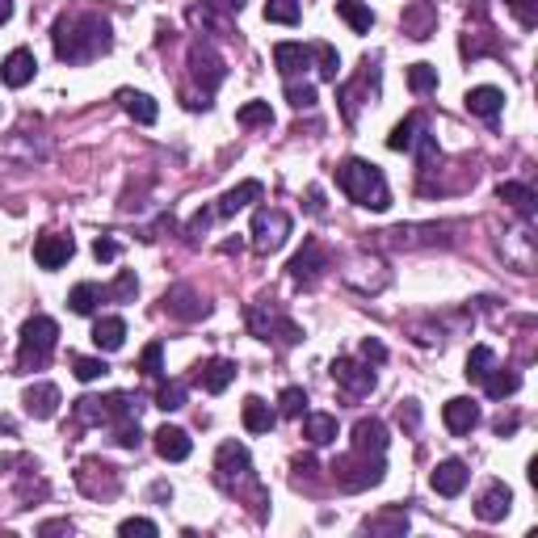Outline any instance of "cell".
<instances>
[{"instance_id":"6da1fadb","label":"cell","mask_w":538,"mask_h":538,"mask_svg":"<svg viewBox=\"0 0 538 538\" xmlns=\"http://www.w3.org/2000/svg\"><path fill=\"white\" fill-rule=\"evenodd\" d=\"M51 42H55V55H60L63 63H88L114 47V30L97 13H72V17H60V22H55Z\"/></svg>"},{"instance_id":"7a4b0ae2","label":"cell","mask_w":538,"mask_h":538,"mask_svg":"<svg viewBox=\"0 0 538 538\" xmlns=\"http://www.w3.org/2000/svg\"><path fill=\"white\" fill-rule=\"evenodd\" d=\"M337 185H341V194L349 198V202H357V207L366 210H387L392 207V190H387V177H383L370 160H341L337 164Z\"/></svg>"},{"instance_id":"3957f363","label":"cell","mask_w":538,"mask_h":538,"mask_svg":"<svg viewBox=\"0 0 538 538\" xmlns=\"http://www.w3.org/2000/svg\"><path fill=\"white\" fill-rule=\"evenodd\" d=\"M55 341H60V324L51 316H30L22 324V345H17V362L25 370H42L55 354Z\"/></svg>"},{"instance_id":"277c9868","label":"cell","mask_w":538,"mask_h":538,"mask_svg":"<svg viewBox=\"0 0 538 538\" xmlns=\"http://www.w3.org/2000/svg\"><path fill=\"white\" fill-rule=\"evenodd\" d=\"M383 476H387L383 454H375V459H370L366 450H354V454H345V459H337V463H332V479H337V488H341V492L375 488V484H383Z\"/></svg>"},{"instance_id":"5b68a950","label":"cell","mask_w":538,"mask_h":538,"mask_svg":"<svg viewBox=\"0 0 538 538\" xmlns=\"http://www.w3.org/2000/svg\"><path fill=\"white\" fill-rule=\"evenodd\" d=\"M76 421H85V425H123V421H134V400L123 392L80 395L76 400Z\"/></svg>"},{"instance_id":"8992f818","label":"cell","mask_w":538,"mask_h":538,"mask_svg":"<svg viewBox=\"0 0 538 538\" xmlns=\"http://www.w3.org/2000/svg\"><path fill=\"white\" fill-rule=\"evenodd\" d=\"M248 329H253V337L257 341H282V345H299L303 341V329L294 324V320H286L278 311V307H248Z\"/></svg>"},{"instance_id":"52a82bcc","label":"cell","mask_w":538,"mask_h":538,"mask_svg":"<svg viewBox=\"0 0 538 538\" xmlns=\"http://www.w3.org/2000/svg\"><path fill=\"white\" fill-rule=\"evenodd\" d=\"M215 479H219L227 492H240V484H257V479H253L248 446H240V441H223L219 454H215Z\"/></svg>"},{"instance_id":"ba28073f","label":"cell","mask_w":538,"mask_h":538,"mask_svg":"<svg viewBox=\"0 0 538 538\" xmlns=\"http://www.w3.org/2000/svg\"><path fill=\"white\" fill-rule=\"evenodd\" d=\"M253 248H257L261 257H269V253H278L282 245H286V236H291V215L286 210H269L261 207L257 215H253Z\"/></svg>"},{"instance_id":"9c48e42d","label":"cell","mask_w":538,"mask_h":538,"mask_svg":"<svg viewBox=\"0 0 538 538\" xmlns=\"http://www.w3.org/2000/svg\"><path fill=\"white\" fill-rule=\"evenodd\" d=\"M76 484H80V492H85V496H93V501H101V496H114V492L123 488L118 471H114L110 463H101V459H85V463H80V471H76Z\"/></svg>"},{"instance_id":"30bf717a","label":"cell","mask_w":538,"mask_h":538,"mask_svg":"<svg viewBox=\"0 0 538 538\" xmlns=\"http://www.w3.org/2000/svg\"><path fill=\"white\" fill-rule=\"evenodd\" d=\"M286 269H291V282H299V286H316V278L329 269V253H324L316 240H307L303 253H294Z\"/></svg>"},{"instance_id":"8fae6325","label":"cell","mask_w":538,"mask_h":538,"mask_svg":"<svg viewBox=\"0 0 538 538\" xmlns=\"http://www.w3.org/2000/svg\"><path fill=\"white\" fill-rule=\"evenodd\" d=\"M190 72H194V80L202 85V97H210L223 80V60L210 47H194L190 51Z\"/></svg>"},{"instance_id":"7c38bea8","label":"cell","mask_w":538,"mask_h":538,"mask_svg":"<svg viewBox=\"0 0 538 538\" xmlns=\"http://www.w3.org/2000/svg\"><path fill=\"white\" fill-rule=\"evenodd\" d=\"M332 379L341 383L349 395L375 392V370L362 366V362H354V357H337V362H332Z\"/></svg>"},{"instance_id":"4fadbf2b","label":"cell","mask_w":538,"mask_h":538,"mask_svg":"<svg viewBox=\"0 0 538 538\" xmlns=\"http://www.w3.org/2000/svg\"><path fill=\"white\" fill-rule=\"evenodd\" d=\"M72 253H76L72 236L47 232V236H38V240H34V261H38L42 269H60V265H68V261H72Z\"/></svg>"},{"instance_id":"5bb4252c","label":"cell","mask_w":538,"mask_h":538,"mask_svg":"<svg viewBox=\"0 0 538 538\" xmlns=\"http://www.w3.org/2000/svg\"><path fill=\"white\" fill-rule=\"evenodd\" d=\"M404 34L416 38V42H425L433 30H438V5L433 0H413L408 9H404Z\"/></svg>"},{"instance_id":"9a60e30c","label":"cell","mask_w":538,"mask_h":538,"mask_svg":"<svg viewBox=\"0 0 538 538\" xmlns=\"http://www.w3.org/2000/svg\"><path fill=\"white\" fill-rule=\"evenodd\" d=\"M34 72H38V60H34V51H25V47L9 51L5 63H0V80H5L9 88H25L30 80H34Z\"/></svg>"},{"instance_id":"2e32d148","label":"cell","mask_w":538,"mask_h":538,"mask_svg":"<svg viewBox=\"0 0 538 538\" xmlns=\"http://www.w3.org/2000/svg\"><path fill=\"white\" fill-rule=\"evenodd\" d=\"M441 421H446V429H450L454 438H463V433H471V429L479 425V404L467 400V395H454V400H446V408H441Z\"/></svg>"},{"instance_id":"e0dca14e","label":"cell","mask_w":538,"mask_h":538,"mask_svg":"<svg viewBox=\"0 0 538 538\" xmlns=\"http://www.w3.org/2000/svg\"><path fill=\"white\" fill-rule=\"evenodd\" d=\"M467 479H471V471H467L463 459H446V463L433 467L429 484H433V492H438V496H459V492L467 488Z\"/></svg>"},{"instance_id":"ac0fdd59","label":"cell","mask_w":538,"mask_h":538,"mask_svg":"<svg viewBox=\"0 0 538 538\" xmlns=\"http://www.w3.org/2000/svg\"><path fill=\"white\" fill-rule=\"evenodd\" d=\"M509 509H514V492H509V484H488V492L476 501V517L479 522H505L509 517Z\"/></svg>"},{"instance_id":"d6986e66","label":"cell","mask_w":538,"mask_h":538,"mask_svg":"<svg viewBox=\"0 0 538 538\" xmlns=\"http://www.w3.org/2000/svg\"><path fill=\"white\" fill-rule=\"evenodd\" d=\"M22 404L34 421H51V416L60 413V387L55 383H34V387H25Z\"/></svg>"},{"instance_id":"ffe728a7","label":"cell","mask_w":538,"mask_h":538,"mask_svg":"<svg viewBox=\"0 0 538 538\" xmlns=\"http://www.w3.org/2000/svg\"><path fill=\"white\" fill-rule=\"evenodd\" d=\"M152 438H156V454H160V459H169V463H185V459H190V450H194L190 433H185V429H177V425H160Z\"/></svg>"},{"instance_id":"44dd1931","label":"cell","mask_w":538,"mask_h":538,"mask_svg":"<svg viewBox=\"0 0 538 538\" xmlns=\"http://www.w3.org/2000/svg\"><path fill=\"white\" fill-rule=\"evenodd\" d=\"M164 311L177 320H202V316H210V303H202L190 286H172V291L164 294Z\"/></svg>"},{"instance_id":"7402d4cb","label":"cell","mask_w":538,"mask_h":538,"mask_svg":"<svg viewBox=\"0 0 538 538\" xmlns=\"http://www.w3.org/2000/svg\"><path fill=\"white\" fill-rule=\"evenodd\" d=\"M467 110L484 118V123H496V114L505 110V93L496 85H479V88H467Z\"/></svg>"},{"instance_id":"603a6c76","label":"cell","mask_w":538,"mask_h":538,"mask_svg":"<svg viewBox=\"0 0 538 538\" xmlns=\"http://www.w3.org/2000/svg\"><path fill=\"white\" fill-rule=\"evenodd\" d=\"M261 198H265V185H261V181H240L236 190H227V194L219 198L215 215H219V219H232L236 210H245L248 202H261Z\"/></svg>"},{"instance_id":"cb8c5ba5","label":"cell","mask_w":538,"mask_h":538,"mask_svg":"<svg viewBox=\"0 0 538 538\" xmlns=\"http://www.w3.org/2000/svg\"><path fill=\"white\" fill-rule=\"evenodd\" d=\"M354 450L383 454V450H387V425L375 421V416H362V421L354 425Z\"/></svg>"},{"instance_id":"d4e9b609","label":"cell","mask_w":538,"mask_h":538,"mask_svg":"<svg viewBox=\"0 0 538 538\" xmlns=\"http://www.w3.org/2000/svg\"><path fill=\"white\" fill-rule=\"evenodd\" d=\"M274 63H278V72L286 76V80H294V76L311 63V47H303V42H278V47H274Z\"/></svg>"},{"instance_id":"484cf974","label":"cell","mask_w":538,"mask_h":538,"mask_svg":"<svg viewBox=\"0 0 538 538\" xmlns=\"http://www.w3.org/2000/svg\"><path fill=\"white\" fill-rule=\"evenodd\" d=\"M126 341V320L123 316H101L93 324V345H97L101 354H114V349H123Z\"/></svg>"},{"instance_id":"4316f807","label":"cell","mask_w":538,"mask_h":538,"mask_svg":"<svg viewBox=\"0 0 538 538\" xmlns=\"http://www.w3.org/2000/svg\"><path fill=\"white\" fill-rule=\"evenodd\" d=\"M375 80H379V68H375V63H362V76H357L354 85H341V93H337V101H341V114H345V123H354L357 118V93H362V88L366 85H375Z\"/></svg>"},{"instance_id":"83f0119b","label":"cell","mask_w":538,"mask_h":538,"mask_svg":"<svg viewBox=\"0 0 538 538\" xmlns=\"http://www.w3.org/2000/svg\"><path fill=\"white\" fill-rule=\"evenodd\" d=\"M232 379H236V362H232V357H210L207 366H202V375H198V383H202L210 395L227 392Z\"/></svg>"},{"instance_id":"f1b7e54d","label":"cell","mask_w":538,"mask_h":538,"mask_svg":"<svg viewBox=\"0 0 538 538\" xmlns=\"http://www.w3.org/2000/svg\"><path fill=\"white\" fill-rule=\"evenodd\" d=\"M240 416H245L248 433H269V429H274V421H278V413H274V408H269L261 395H248L245 408H240Z\"/></svg>"},{"instance_id":"f546056e","label":"cell","mask_w":538,"mask_h":538,"mask_svg":"<svg viewBox=\"0 0 538 538\" xmlns=\"http://www.w3.org/2000/svg\"><path fill=\"white\" fill-rule=\"evenodd\" d=\"M496 198H501L505 207H514L517 215H522V219H534V190H530V185H517V181H505L501 190H496Z\"/></svg>"},{"instance_id":"4dcf8cb0","label":"cell","mask_w":538,"mask_h":538,"mask_svg":"<svg viewBox=\"0 0 538 538\" xmlns=\"http://www.w3.org/2000/svg\"><path fill=\"white\" fill-rule=\"evenodd\" d=\"M303 438L311 441V446H329V441H337V416L307 413L303 416Z\"/></svg>"},{"instance_id":"1f68e13d","label":"cell","mask_w":538,"mask_h":538,"mask_svg":"<svg viewBox=\"0 0 538 538\" xmlns=\"http://www.w3.org/2000/svg\"><path fill=\"white\" fill-rule=\"evenodd\" d=\"M118 97H123V110L131 114V118H134L139 126H152V123L160 118V106H156L152 97H147V93H131V88H123Z\"/></svg>"},{"instance_id":"d6a6232c","label":"cell","mask_w":538,"mask_h":538,"mask_svg":"<svg viewBox=\"0 0 538 538\" xmlns=\"http://www.w3.org/2000/svg\"><path fill=\"white\" fill-rule=\"evenodd\" d=\"M101 299H106V286H97V282H80V286H72V294H68V307H72L76 316H93Z\"/></svg>"},{"instance_id":"836d02e7","label":"cell","mask_w":538,"mask_h":538,"mask_svg":"<svg viewBox=\"0 0 538 538\" xmlns=\"http://www.w3.org/2000/svg\"><path fill=\"white\" fill-rule=\"evenodd\" d=\"M337 17H341L354 34H370V25H375V13H370L362 0H337Z\"/></svg>"},{"instance_id":"e575fe53","label":"cell","mask_w":538,"mask_h":538,"mask_svg":"<svg viewBox=\"0 0 538 538\" xmlns=\"http://www.w3.org/2000/svg\"><path fill=\"white\" fill-rule=\"evenodd\" d=\"M463 55H467V60H479V55H501V42H496V34H492L488 25H484V30H467V34H463Z\"/></svg>"},{"instance_id":"d590c367","label":"cell","mask_w":538,"mask_h":538,"mask_svg":"<svg viewBox=\"0 0 538 538\" xmlns=\"http://www.w3.org/2000/svg\"><path fill=\"white\" fill-rule=\"evenodd\" d=\"M522 387V379H517V370H501L492 366L488 379H484V392H488V400H509V395Z\"/></svg>"},{"instance_id":"8d00e7d4","label":"cell","mask_w":538,"mask_h":538,"mask_svg":"<svg viewBox=\"0 0 538 538\" xmlns=\"http://www.w3.org/2000/svg\"><path fill=\"white\" fill-rule=\"evenodd\" d=\"M421 126H425V118H421V114H408L404 123H395V126H392V134H387V147H392V152H408Z\"/></svg>"},{"instance_id":"74e56055","label":"cell","mask_w":538,"mask_h":538,"mask_svg":"<svg viewBox=\"0 0 538 538\" xmlns=\"http://www.w3.org/2000/svg\"><path fill=\"white\" fill-rule=\"evenodd\" d=\"M492 366H496V354H492L488 345H476V349L467 354V370H463V375H467L471 383H484Z\"/></svg>"},{"instance_id":"f35d334b","label":"cell","mask_w":538,"mask_h":538,"mask_svg":"<svg viewBox=\"0 0 538 538\" xmlns=\"http://www.w3.org/2000/svg\"><path fill=\"white\" fill-rule=\"evenodd\" d=\"M408 88H413L416 97L438 93V68H433V63H413V68H408Z\"/></svg>"},{"instance_id":"ab89813d","label":"cell","mask_w":538,"mask_h":538,"mask_svg":"<svg viewBox=\"0 0 538 538\" xmlns=\"http://www.w3.org/2000/svg\"><path fill=\"white\" fill-rule=\"evenodd\" d=\"M236 123L240 126H274V110H269V101H248V106H240Z\"/></svg>"},{"instance_id":"60d3db41","label":"cell","mask_w":538,"mask_h":538,"mask_svg":"<svg viewBox=\"0 0 538 538\" xmlns=\"http://www.w3.org/2000/svg\"><path fill=\"white\" fill-rule=\"evenodd\" d=\"M311 60L320 63V76H324V80H337V72H341V55H337V47L316 42V47H311Z\"/></svg>"},{"instance_id":"b9f144b4","label":"cell","mask_w":538,"mask_h":538,"mask_svg":"<svg viewBox=\"0 0 538 538\" xmlns=\"http://www.w3.org/2000/svg\"><path fill=\"white\" fill-rule=\"evenodd\" d=\"M134 291H139V278H134L131 269H123V274H118V278L106 286V299H114V303H131Z\"/></svg>"},{"instance_id":"7bdbcfd3","label":"cell","mask_w":538,"mask_h":538,"mask_svg":"<svg viewBox=\"0 0 538 538\" xmlns=\"http://www.w3.org/2000/svg\"><path fill=\"white\" fill-rule=\"evenodd\" d=\"M72 375L80 383H97V379H106V375H110V366H106L101 357H72Z\"/></svg>"},{"instance_id":"ee69618b","label":"cell","mask_w":538,"mask_h":538,"mask_svg":"<svg viewBox=\"0 0 538 538\" xmlns=\"http://www.w3.org/2000/svg\"><path fill=\"white\" fill-rule=\"evenodd\" d=\"M265 22L299 25V0H269V5H265Z\"/></svg>"},{"instance_id":"f6af8a7d","label":"cell","mask_w":538,"mask_h":538,"mask_svg":"<svg viewBox=\"0 0 538 538\" xmlns=\"http://www.w3.org/2000/svg\"><path fill=\"white\" fill-rule=\"evenodd\" d=\"M156 408H164V413H177V408H185V383H160Z\"/></svg>"},{"instance_id":"bcb514c9","label":"cell","mask_w":538,"mask_h":538,"mask_svg":"<svg viewBox=\"0 0 538 538\" xmlns=\"http://www.w3.org/2000/svg\"><path fill=\"white\" fill-rule=\"evenodd\" d=\"M278 408H282V416H303L307 413V392L303 387H286V392L278 395Z\"/></svg>"},{"instance_id":"7dc6e473","label":"cell","mask_w":538,"mask_h":538,"mask_svg":"<svg viewBox=\"0 0 538 538\" xmlns=\"http://www.w3.org/2000/svg\"><path fill=\"white\" fill-rule=\"evenodd\" d=\"M139 370H144L147 379H160V375H164V349H160V341H152L144 349V357H139Z\"/></svg>"},{"instance_id":"c3c4849f","label":"cell","mask_w":538,"mask_h":538,"mask_svg":"<svg viewBox=\"0 0 538 538\" xmlns=\"http://www.w3.org/2000/svg\"><path fill=\"white\" fill-rule=\"evenodd\" d=\"M286 101H291L294 110H311L316 106V88L299 85V80H286Z\"/></svg>"},{"instance_id":"681fc988","label":"cell","mask_w":538,"mask_h":538,"mask_svg":"<svg viewBox=\"0 0 538 538\" xmlns=\"http://www.w3.org/2000/svg\"><path fill=\"white\" fill-rule=\"evenodd\" d=\"M509 13L517 17L522 30H534L538 25V0H509Z\"/></svg>"},{"instance_id":"f907efd6","label":"cell","mask_w":538,"mask_h":538,"mask_svg":"<svg viewBox=\"0 0 538 538\" xmlns=\"http://www.w3.org/2000/svg\"><path fill=\"white\" fill-rule=\"evenodd\" d=\"M118 534H123V538H134V534H139V538H156L160 530H156V522H147V517H126L123 526H118Z\"/></svg>"},{"instance_id":"816d5d0a","label":"cell","mask_w":538,"mask_h":538,"mask_svg":"<svg viewBox=\"0 0 538 538\" xmlns=\"http://www.w3.org/2000/svg\"><path fill=\"white\" fill-rule=\"evenodd\" d=\"M114 441H118V446H123V450H134V446H139V421H123V425H114Z\"/></svg>"},{"instance_id":"f5cc1de1","label":"cell","mask_w":538,"mask_h":538,"mask_svg":"<svg viewBox=\"0 0 538 538\" xmlns=\"http://www.w3.org/2000/svg\"><path fill=\"white\" fill-rule=\"evenodd\" d=\"M366 530H408V514H404V509H392L387 517H370Z\"/></svg>"},{"instance_id":"db71d44e","label":"cell","mask_w":538,"mask_h":538,"mask_svg":"<svg viewBox=\"0 0 538 538\" xmlns=\"http://www.w3.org/2000/svg\"><path fill=\"white\" fill-rule=\"evenodd\" d=\"M210 219H215V207H210V210H198L194 219H190V227H185V236H190V240H198V236H207Z\"/></svg>"},{"instance_id":"11a10c76","label":"cell","mask_w":538,"mask_h":538,"mask_svg":"<svg viewBox=\"0 0 538 538\" xmlns=\"http://www.w3.org/2000/svg\"><path fill=\"white\" fill-rule=\"evenodd\" d=\"M93 257H97V261H114V257H118V240H114V236H97V240H93Z\"/></svg>"},{"instance_id":"9f6ffc18","label":"cell","mask_w":538,"mask_h":538,"mask_svg":"<svg viewBox=\"0 0 538 538\" xmlns=\"http://www.w3.org/2000/svg\"><path fill=\"white\" fill-rule=\"evenodd\" d=\"M362 357H366V362H375V366H379V362H387V345H383V341H375V337H366V341H362Z\"/></svg>"},{"instance_id":"6f0895ef","label":"cell","mask_w":538,"mask_h":538,"mask_svg":"<svg viewBox=\"0 0 538 538\" xmlns=\"http://www.w3.org/2000/svg\"><path fill=\"white\" fill-rule=\"evenodd\" d=\"M400 425L408 429V433L421 425V408H416V400H404V404H400Z\"/></svg>"},{"instance_id":"680465c9","label":"cell","mask_w":538,"mask_h":538,"mask_svg":"<svg viewBox=\"0 0 538 538\" xmlns=\"http://www.w3.org/2000/svg\"><path fill=\"white\" fill-rule=\"evenodd\" d=\"M202 9H215V13H227V17H236V13L245 9V0H202Z\"/></svg>"},{"instance_id":"91938a15","label":"cell","mask_w":538,"mask_h":538,"mask_svg":"<svg viewBox=\"0 0 538 538\" xmlns=\"http://www.w3.org/2000/svg\"><path fill=\"white\" fill-rule=\"evenodd\" d=\"M38 534H72V522H47L38 526Z\"/></svg>"},{"instance_id":"94428289","label":"cell","mask_w":538,"mask_h":538,"mask_svg":"<svg viewBox=\"0 0 538 538\" xmlns=\"http://www.w3.org/2000/svg\"><path fill=\"white\" fill-rule=\"evenodd\" d=\"M307 202H311V215H324V202H320V190H307Z\"/></svg>"},{"instance_id":"6125c7cd","label":"cell","mask_w":538,"mask_h":538,"mask_svg":"<svg viewBox=\"0 0 538 538\" xmlns=\"http://www.w3.org/2000/svg\"><path fill=\"white\" fill-rule=\"evenodd\" d=\"M514 429H517V416H509V421L501 416V421H496V433H501V438H505V433H514Z\"/></svg>"},{"instance_id":"be15d7a7","label":"cell","mask_w":538,"mask_h":538,"mask_svg":"<svg viewBox=\"0 0 538 538\" xmlns=\"http://www.w3.org/2000/svg\"><path fill=\"white\" fill-rule=\"evenodd\" d=\"M152 496H156V501H172V488H169V484H156V488H152Z\"/></svg>"},{"instance_id":"e7e4bbea","label":"cell","mask_w":538,"mask_h":538,"mask_svg":"<svg viewBox=\"0 0 538 538\" xmlns=\"http://www.w3.org/2000/svg\"><path fill=\"white\" fill-rule=\"evenodd\" d=\"M13 17V0H0V25Z\"/></svg>"}]
</instances>
